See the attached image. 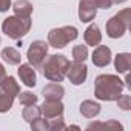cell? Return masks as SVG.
I'll return each instance as SVG.
<instances>
[{"label":"cell","instance_id":"484cf974","mask_svg":"<svg viewBox=\"0 0 131 131\" xmlns=\"http://www.w3.org/2000/svg\"><path fill=\"white\" fill-rule=\"evenodd\" d=\"M5 76H6V70H5V67H3V65L0 63V80H2Z\"/></svg>","mask_w":131,"mask_h":131},{"label":"cell","instance_id":"277c9868","mask_svg":"<svg viewBox=\"0 0 131 131\" xmlns=\"http://www.w3.org/2000/svg\"><path fill=\"white\" fill-rule=\"evenodd\" d=\"M77 36H79V31L74 26L54 28L48 32V45H51L54 48H65L70 42L76 40Z\"/></svg>","mask_w":131,"mask_h":131},{"label":"cell","instance_id":"7402d4cb","mask_svg":"<svg viewBox=\"0 0 131 131\" xmlns=\"http://www.w3.org/2000/svg\"><path fill=\"white\" fill-rule=\"evenodd\" d=\"M19 100L23 106H26V105L37 103V96L32 94L31 91H25V93H19Z\"/></svg>","mask_w":131,"mask_h":131},{"label":"cell","instance_id":"e0dca14e","mask_svg":"<svg viewBox=\"0 0 131 131\" xmlns=\"http://www.w3.org/2000/svg\"><path fill=\"white\" fill-rule=\"evenodd\" d=\"M80 113H82V116L93 119L94 116H97L100 113V105L97 102H93V100H85L80 103Z\"/></svg>","mask_w":131,"mask_h":131},{"label":"cell","instance_id":"ba28073f","mask_svg":"<svg viewBox=\"0 0 131 131\" xmlns=\"http://www.w3.org/2000/svg\"><path fill=\"white\" fill-rule=\"evenodd\" d=\"M96 14H97L96 0H80V3H79V19L82 22L94 20Z\"/></svg>","mask_w":131,"mask_h":131},{"label":"cell","instance_id":"52a82bcc","mask_svg":"<svg viewBox=\"0 0 131 131\" xmlns=\"http://www.w3.org/2000/svg\"><path fill=\"white\" fill-rule=\"evenodd\" d=\"M86 76H88V68L85 62H80V60L70 62L68 70H67V77L70 79L73 85H82L86 80Z\"/></svg>","mask_w":131,"mask_h":131},{"label":"cell","instance_id":"ac0fdd59","mask_svg":"<svg viewBox=\"0 0 131 131\" xmlns=\"http://www.w3.org/2000/svg\"><path fill=\"white\" fill-rule=\"evenodd\" d=\"M13 9H14V14L16 16H20V17H31V13H32V5L28 2V0H17L13 5Z\"/></svg>","mask_w":131,"mask_h":131},{"label":"cell","instance_id":"5bb4252c","mask_svg":"<svg viewBox=\"0 0 131 131\" xmlns=\"http://www.w3.org/2000/svg\"><path fill=\"white\" fill-rule=\"evenodd\" d=\"M0 90H2V93H6L13 97L19 96V93H20V86L13 76H5L0 80Z\"/></svg>","mask_w":131,"mask_h":131},{"label":"cell","instance_id":"8fae6325","mask_svg":"<svg viewBox=\"0 0 131 131\" xmlns=\"http://www.w3.org/2000/svg\"><path fill=\"white\" fill-rule=\"evenodd\" d=\"M17 73H19L20 80H22L26 86H29V88L36 86V83H37V77H36V71H34V67H32V65H29V63H23V65H20L19 70H17Z\"/></svg>","mask_w":131,"mask_h":131},{"label":"cell","instance_id":"44dd1931","mask_svg":"<svg viewBox=\"0 0 131 131\" xmlns=\"http://www.w3.org/2000/svg\"><path fill=\"white\" fill-rule=\"evenodd\" d=\"M86 57H88V48H86V45H76L73 48V59L74 60L85 62Z\"/></svg>","mask_w":131,"mask_h":131},{"label":"cell","instance_id":"8992f818","mask_svg":"<svg viewBox=\"0 0 131 131\" xmlns=\"http://www.w3.org/2000/svg\"><path fill=\"white\" fill-rule=\"evenodd\" d=\"M46 54H48V43L43 40H36L28 48L26 57L29 60V65H32L34 68H40V65L45 60Z\"/></svg>","mask_w":131,"mask_h":131},{"label":"cell","instance_id":"9c48e42d","mask_svg":"<svg viewBox=\"0 0 131 131\" xmlns=\"http://www.w3.org/2000/svg\"><path fill=\"white\" fill-rule=\"evenodd\" d=\"M91 60L96 67H106V65L111 62V49L105 45H97L93 51V56H91Z\"/></svg>","mask_w":131,"mask_h":131},{"label":"cell","instance_id":"83f0119b","mask_svg":"<svg viewBox=\"0 0 131 131\" xmlns=\"http://www.w3.org/2000/svg\"><path fill=\"white\" fill-rule=\"evenodd\" d=\"M0 40H2V39H0Z\"/></svg>","mask_w":131,"mask_h":131},{"label":"cell","instance_id":"ffe728a7","mask_svg":"<svg viewBox=\"0 0 131 131\" xmlns=\"http://www.w3.org/2000/svg\"><path fill=\"white\" fill-rule=\"evenodd\" d=\"M14 97L6 94V93H0V113H6L13 108Z\"/></svg>","mask_w":131,"mask_h":131},{"label":"cell","instance_id":"9a60e30c","mask_svg":"<svg viewBox=\"0 0 131 131\" xmlns=\"http://www.w3.org/2000/svg\"><path fill=\"white\" fill-rule=\"evenodd\" d=\"M114 67L117 73H128L131 68V54L129 52H120L114 59Z\"/></svg>","mask_w":131,"mask_h":131},{"label":"cell","instance_id":"2e32d148","mask_svg":"<svg viewBox=\"0 0 131 131\" xmlns=\"http://www.w3.org/2000/svg\"><path fill=\"white\" fill-rule=\"evenodd\" d=\"M0 57H2L8 65H20V60H22L20 52H19L16 48H13V46H8V48L2 49Z\"/></svg>","mask_w":131,"mask_h":131},{"label":"cell","instance_id":"30bf717a","mask_svg":"<svg viewBox=\"0 0 131 131\" xmlns=\"http://www.w3.org/2000/svg\"><path fill=\"white\" fill-rule=\"evenodd\" d=\"M40 113L45 116V119H52L63 114V105L60 100H45L40 106Z\"/></svg>","mask_w":131,"mask_h":131},{"label":"cell","instance_id":"5b68a950","mask_svg":"<svg viewBox=\"0 0 131 131\" xmlns=\"http://www.w3.org/2000/svg\"><path fill=\"white\" fill-rule=\"evenodd\" d=\"M129 16H131V11L129 9H123L119 14L113 16L106 22V36L111 37V39L122 37L126 32V29L129 28V20H131Z\"/></svg>","mask_w":131,"mask_h":131},{"label":"cell","instance_id":"4fadbf2b","mask_svg":"<svg viewBox=\"0 0 131 131\" xmlns=\"http://www.w3.org/2000/svg\"><path fill=\"white\" fill-rule=\"evenodd\" d=\"M83 39H85V43L90 45V46H97L100 45L102 42V34H100V29L96 23L90 25L86 28V31L83 32Z\"/></svg>","mask_w":131,"mask_h":131},{"label":"cell","instance_id":"7c38bea8","mask_svg":"<svg viewBox=\"0 0 131 131\" xmlns=\"http://www.w3.org/2000/svg\"><path fill=\"white\" fill-rule=\"evenodd\" d=\"M42 94H43L45 100H60L65 94V90L59 82H52V83H48L42 90Z\"/></svg>","mask_w":131,"mask_h":131},{"label":"cell","instance_id":"6da1fadb","mask_svg":"<svg viewBox=\"0 0 131 131\" xmlns=\"http://www.w3.org/2000/svg\"><path fill=\"white\" fill-rule=\"evenodd\" d=\"M123 82L114 74H102L96 79L94 94L99 100H117L123 90Z\"/></svg>","mask_w":131,"mask_h":131},{"label":"cell","instance_id":"cb8c5ba5","mask_svg":"<svg viewBox=\"0 0 131 131\" xmlns=\"http://www.w3.org/2000/svg\"><path fill=\"white\" fill-rule=\"evenodd\" d=\"M96 5H97V8L108 9V8H111L113 2H111V0H96Z\"/></svg>","mask_w":131,"mask_h":131},{"label":"cell","instance_id":"603a6c76","mask_svg":"<svg viewBox=\"0 0 131 131\" xmlns=\"http://www.w3.org/2000/svg\"><path fill=\"white\" fill-rule=\"evenodd\" d=\"M117 103L122 110H129L131 108V97L128 94H120L117 99Z\"/></svg>","mask_w":131,"mask_h":131},{"label":"cell","instance_id":"7a4b0ae2","mask_svg":"<svg viewBox=\"0 0 131 131\" xmlns=\"http://www.w3.org/2000/svg\"><path fill=\"white\" fill-rule=\"evenodd\" d=\"M70 60L62 56V54H52L45 57V60L42 62L40 68L43 76L51 80V82H62L67 76V70H68Z\"/></svg>","mask_w":131,"mask_h":131},{"label":"cell","instance_id":"3957f363","mask_svg":"<svg viewBox=\"0 0 131 131\" xmlns=\"http://www.w3.org/2000/svg\"><path fill=\"white\" fill-rule=\"evenodd\" d=\"M31 29V17H20V16H11L3 20L2 31L13 40H19L23 36L28 34Z\"/></svg>","mask_w":131,"mask_h":131},{"label":"cell","instance_id":"d4e9b609","mask_svg":"<svg viewBox=\"0 0 131 131\" xmlns=\"http://www.w3.org/2000/svg\"><path fill=\"white\" fill-rule=\"evenodd\" d=\"M11 8V0H0V13H6Z\"/></svg>","mask_w":131,"mask_h":131},{"label":"cell","instance_id":"d6986e66","mask_svg":"<svg viewBox=\"0 0 131 131\" xmlns=\"http://www.w3.org/2000/svg\"><path fill=\"white\" fill-rule=\"evenodd\" d=\"M40 108L39 106H36V103H32V105H26L25 106V110H23V113H22V116H23V119L26 120V122H29V123H32L34 120H37L39 117H40Z\"/></svg>","mask_w":131,"mask_h":131},{"label":"cell","instance_id":"4316f807","mask_svg":"<svg viewBox=\"0 0 131 131\" xmlns=\"http://www.w3.org/2000/svg\"><path fill=\"white\" fill-rule=\"evenodd\" d=\"M111 2H113V3H117V5H119V3H123V2H126V0H111Z\"/></svg>","mask_w":131,"mask_h":131}]
</instances>
